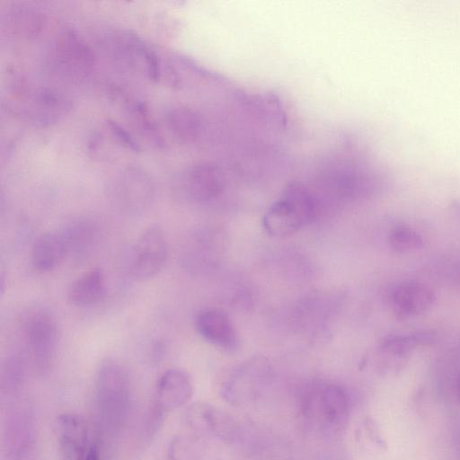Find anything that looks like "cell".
Instances as JSON below:
<instances>
[{
  "label": "cell",
  "mask_w": 460,
  "mask_h": 460,
  "mask_svg": "<svg viewBox=\"0 0 460 460\" xmlns=\"http://www.w3.org/2000/svg\"><path fill=\"white\" fill-rule=\"evenodd\" d=\"M98 426L102 432L118 435L125 426L131 405V382L127 369L115 359L100 364L94 383Z\"/></svg>",
  "instance_id": "1"
},
{
  "label": "cell",
  "mask_w": 460,
  "mask_h": 460,
  "mask_svg": "<svg viewBox=\"0 0 460 460\" xmlns=\"http://www.w3.org/2000/svg\"><path fill=\"white\" fill-rule=\"evenodd\" d=\"M105 194L111 206L128 216H138L152 205L155 185L144 169L128 166L113 174L107 181Z\"/></svg>",
  "instance_id": "2"
},
{
  "label": "cell",
  "mask_w": 460,
  "mask_h": 460,
  "mask_svg": "<svg viewBox=\"0 0 460 460\" xmlns=\"http://www.w3.org/2000/svg\"><path fill=\"white\" fill-rule=\"evenodd\" d=\"M22 332L29 358L40 375L47 374L57 356L59 329L55 316L45 308L29 311L22 321Z\"/></svg>",
  "instance_id": "3"
},
{
  "label": "cell",
  "mask_w": 460,
  "mask_h": 460,
  "mask_svg": "<svg viewBox=\"0 0 460 460\" xmlns=\"http://www.w3.org/2000/svg\"><path fill=\"white\" fill-rule=\"evenodd\" d=\"M169 247L165 235L158 226L145 229L134 243L128 259L130 276L137 281L149 280L165 266Z\"/></svg>",
  "instance_id": "4"
},
{
  "label": "cell",
  "mask_w": 460,
  "mask_h": 460,
  "mask_svg": "<svg viewBox=\"0 0 460 460\" xmlns=\"http://www.w3.org/2000/svg\"><path fill=\"white\" fill-rule=\"evenodd\" d=\"M53 62L58 72L65 78L82 81L93 73L95 57L82 36L74 30L66 29L55 40Z\"/></svg>",
  "instance_id": "5"
},
{
  "label": "cell",
  "mask_w": 460,
  "mask_h": 460,
  "mask_svg": "<svg viewBox=\"0 0 460 460\" xmlns=\"http://www.w3.org/2000/svg\"><path fill=\"white\" fill-rule=\"evenodd\" d=\"M223 169L209 162L185 168L176 178L175 187L184 199L195 203H208L218 198L226 188Z\"/></svg>",
  "instance_id": "6"
},
{
  "label": "cell",
  "mask_w": 460,
  "mask_h": 460,
  "mask_svg": "<svg viewBox=\"0 0 460 460\" xmlns=\"http://www.w3.org/2000/svg\"><path fill=\"white\" fill-rule=\"evenodd\" d=\"M16 101L22 102L19 111L35 125L46 127L57 123L67 115L72 102L62 93L49 87L22 89Z\"/></svg>",
  "instance_id": "7"
},
{
  "label": "cell",
  "mask_w": 460,
  "mask_h": 460,
  "mask_svg": "<svg viewBox=\"0 0 460 460\" xmlns=\"http://www.w3.org/2000/svg\"><path fill=\"white\" fill-rule=\"evenodd\" d=\"M108 49L113 58L128 67L141 70L154 81H159L162 67L156 53L137 35L119 31L108 36Z\"/></svg>",
  "instance_id": "8"
},
{
  "label": "cell",
  "mask_w": 460,
  "mask_h": 460,
  "mask_svg": "<svg viewBox=\"0 0 460 460\" xmlns=\"http://www.w3.org/2000/svg\"><path fill=\"white\" fill-rule=\"evenodd\" d=\"M270 377L269 363L255 358L240 366L223 389V397L236 405L255 400Z\"/></svg>",
  "instance_id": "9"
},
{
  "label": "cell",
  "mask_w": 460,
  "mask_h": 460,
  "mask_svg": "<svg viewBox=\"0 0 460 460\" xmlns=\"http://www.w3.org/2000/svg\"><path fill=\"white\" fill-rule=\"evenodd\" d=\"M303 411L327 425L340 424L347 416L349 401L345 391L330 384L314 385L304 395Z\"/></svg>",
  "instance_id": "10"
},
{
  "label": "cell",
  "mask_w": 460,
  "mask_h": 460,
  "mask_svg": "<svg viewBox=\"0 0 460 460\" xmlns=\"http://www.w3.org/2000/svg\"><path fill=\"white\" fill-rule=\"evenodd\" d=\"M57 437L62 460H84L93 442L85 420L71 412L58 417Z\"/></svg>",
  "instance_id": "11"
},
{
  "label": "cell",
  "mask_w": 460,
  "mask_h": 460,
  "mask_svg": "<svg viewBox=\"0 0 460 460\" xmlns=\"http://www.w3.org/2000/svg\"><path fill=\"white\" fill-rule=\"evenodd\" d=\"M187 427L198 436L210 435L222 439H234L237 426L226 413L206 402L190 405L184 414Z\"/></svg>",
  "instance_id": "12"
},
{
  "label": "cell",
  "mask_w": 460,
  "mask_h": 460,
  "mask_svg": "<svg viewBox=\"0 0 460 460\" xmlns=\"http://www.w3.org/2000/svg\"><path fill=\"white\" fill-rule=\"evenodd\" d=\"M192 394L193 386L188 374L178 368H171L159 376L153 404L166 413L186 404Z\"/></svg>",
  "instance_id": "13"
},
{
  "label": "cell",
  "mask_w": 460,
  "mask_h": 460,
  "mask_svg": "<svg viewBox=\"0 0 460 460\" xmlns=\"http://www.w3.org/2000/svg\"><path fill=\"white\" fill-rule=\"evenodd\" d=\"M34 423L31 410L26 406L15 408L7 418L4 447L12 460L23 458L32 445Z\"/></svg>",
  "instance_id": "14"
},
{
  "label": "cell",
  "mask_w": 460,
  "mask_h": 460,
  "mask_svg": "<svg viewBox=\"0 0 460 460\" xmlns=\"http://www.w3.org/2000/svg\"><path fill=\"white\" fill-rule=\"evenodd\" d=\"M107 292L104 271L100 268H94L84 272L70 284L67 289V300L76 307H91L102 302Z\"/></svg>",
  "instance_id": "15"
},
{
  "label": "cell",
  "mask_w": 460,
  "mask_h": 460,
  "mask_svg": "<svg viewBox=\"0 0 460 460\" xmlns=\"http://www.w3.org/2000/svg\"><path fill=\"white\" fill-rule=\"evenodd\" d=\"M195 325L199 335L216 346L230 349L237 342L231 320L219 309L201 311L196 317Z\"/></svg>",
  "instance_id": "16"
},
{
  "label": "cell",
  "mask_w": 460,
  "mask_h": 460,
  "mask_svg": "<svg viewBox=\"0 0 460 460\" xmlns=\"http://www.w3.org/2000/svg\"><path fill=\"white\" fill-rule=\"evenodd\" d=\"M68 248L63 234L58 232H46L34 241L31 251L33 269L45 273L55 270L68 255Z\"/></svg>",
  "instance_id": "17"
},
{
  "label": "cell",
  "mask_w": 460,
  "mask_h": 460,
  "mask_svg": "<svg viewBox=\"0 0 460 460\" xmlns=\"http://www.w3.org/2000/svg\"><path fill=\"white\" fill-rule=\"evenodd\" d=\"M433 290L418 281H405L399 284L392 294L395 312L402 316L417 315L429 309L435 301Z\"/></svg>",
  "instance_id": "18"
},
{
  "label": "cell",
  "mask_w": 460,
  "mask_h": 460,
  "mask_svg": "<svg viewBox=\"0 0 460 460\" xmlns=\"http://www.w3.org/2000/svg\"><path fill=\"white\" fill-rule=\"evenodd\" d=\"M264 229L276 237H285L306 226L296 208L281 197L265 213L262 218Z\"/></svg>",
  "instance_id": "19"
},
{
  "label": "cell",
  "mask_w": 460,
  "mask_h": 460,
  "mask_svg": "<svg viewBox=\"0 0 460 460\" xmlns=\"http://www.w3.org/2000/svg\"><path fill=\"white\" fill-rule=\"evenodd\" d=\"M165 124L172 136L182 144L195 143L204 130L200 116L186 107L169 110L165 115Z\"/></svg>",
  "instance_id": "20"
},
{
  "label": "cell",
  "mask_w": 460,
  "mask_h": 460,
  "mask_svg": "<svg viewBox=\"0 0 460 460\" xmlns=\"http://www.w3.org/2000/svg\"><path fill=\"white\" fill-rule=\"evenodd\" d=\"M45 22V16L40 10L30 6H16L4 16V27L13 36L31 39L41 32Z\"/></svg>",
  "instance_id": "21"
},
{
  "label": "cell",
  "mask_w": 460,
  "mask_h": 460,
  "mask_svg": "<svg viewBox=\"0 0 460 460\" xmlns=\"http://www.w3.org/2000/svg\"><path fill=\"white\" fill-rule=\"evenodd\" d=\"M127 111L131 123L140 135L152 146L163 148L164 139L146 104L137 100L129 101Z\"/></svg>",
  "instance_id": "22"
},
{
  "label": "cell",
  "mask_w": 460,
  "mask_h": 460,
  "mask_svg": "<svg viewBox=\"0 0 460 460\" xmlns=\"http://www.w3.org/2000/svg\"><path fill=\"white\" fill-rule=\"evenodd\" d=\"M67 244L68 252H84L90 248L97 238L98 229L94 222L79 220L61 231Z\"/></svg>",
  "instance_id": "23"
},
{
  "label": "cell",
  "mask_w": 460,
  "mask_h": 460,
  "mask_svg": "<svg viewBox=\"0 0 460 460\" xmlns=\"http://www.w3.org/2000/svg\"><path fill=\"white\" fill-rule=\"evenodd\" d=\"M25 377V359L19 353L8 356L2 366L1 391L4 395H13L22 386Z\"/></svg>",
  "instance_id": "24"
},
{
  "label": "cell",
  "mask_w": 460,
  "mask_h": 460,
  "mask_svg": "<svg viewBox=\"0 0 460 460\" xmlns=\"http://www.w3.org/2000/svg\"><path fill=\"white\" fill-rule=\"evenodd\" d=\"M431 332L419 331L406 334H394L386 336L381 342L385 351L401 355L409 352L421 345H427L434 341Z\"/></svg>",
  "instance_id": "25"
},
{
  "label": "cell",
  "mask_w": 460,
  "mask_h": 460,
  "mask_svg": "<svg viewBox=\"0 0 460 460\" xmlns=\"http://www.w3.org/2000/svg\"><path fill=\"white\" fill-rule=\"evenodd\" d=\"M203 446L195 433L175 436L167 450V460H202Z\"/></svg>",
  "instance_id": "26"
},
{
  "label": "cell",
  "mask_w": 460,
  "mask_h": 460,
  "mask_svg": "<svg viewBox=\"0 0 460 460\" xmlns=\"http://www.w3.org/2000/svg\"><path fill=\"white\" fill-rule=\"evenodd\" d=\"M390 246L398 252H410L422 247L423 239L421 235L405 226H397L389 234Z\"/></svg>",
  "instance_id": "27"
},
{
  "label": "cell",
  "mask_w": 460,
  "mask_h": 460,
  "mask_svg": "<svg viewBox=\"0 0 460 460\" xmlns=\"http://www.w3.org/2000/svg\"><path fill=\"white\" fill-rule=\"evenodd\" d=\"M107 125L114 138H116L121 146L135 153L141 151V146L138 141L120 124L112 119H108Z\"/></svg>",
  "instance_id": "28"
},
{
  "label": "cell",
  "mask_w": 460,
  "mask_h": 460,
  "mask_svg": "<svg viewBox=\"0 0 460 460\" xmlns=\"http://www.w3.org/2000/svg\"><path fill=\"white\" fill-rule=\"evenodd\" d=\"M447 278L454 283L460 285V257L453 260L447 270Z\"/></svg>",
  "instance_id": "29"
},
{
  "label": "cell",
  "mask_w": 460,
  "mask_h": 460,
  "mask_svg": "<svg viewBox=\"0 0 460 460\" xmlns=\"http://www.w3.org/2000/svg\"><path fill=\"white\" fill-rule=\"evenodd\" d=\"M84 460H101L100 445L97 440H93Z\"/></svg>",
  "instance_id": "30"
},
{
  "label": "cell",
  "mask_w": 460,
  "mask_h": 460,
  "mask_svg": "<svg viewBox=\"0 0 460 460\" xmlns=\"http://www.w3.org/2000/svg\"><path fill=\"white\" fill-rule=\"evenodd\" d=\"M451 209L460 218V199L452 202Z\"/></svg>",
  "instance_id": "31"
},
{
  "label": "cell",
  "mask_w": 460,
  "mask_h": 460,
  "mask_svg": "<svg viewBox=\"0 0 460 460\" xmlns=\"http://www.w3.org/2000/svg\"><path fill=\"white\" fill-rule=\"evenodd\" d=\"M459 394H460V380H459Z\"/></svg>",
  "instance_id": "32"
}]
</instances>
